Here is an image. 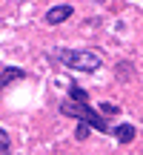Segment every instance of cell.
Returning a JSON list of instances; mask_svg holds the SVG:
<instances>
[{
	"mask_svg": "<svg viewBox=\"0 0 143 155\" xmlns=\"http://www.w3.org/2000/svg\"><path fill=\"white\" fill-rule=\"evenodd\" d=\"M72 98H75V101H80V104H83V101H86V92H83L80 86H72Z\"/></svg>",
	"mask_w": 143,
	"mask_h": 155,
	"instance_id": "obj_7",
	"label": "cell"
},
{
	"mask_svg": "<svg viewBox=\"0 0 143 155\" xmlns=\"http://www.w3.org/2000/svg\"><path fill=\"white\" fill-rule=\"evenodd\" d=\"M100 109H103L106 115H115V112H117V106H115V104H100Z\"/></svg>",
	"mask_w": 143,
	"mask_h": 155,
	"instance_id": "obj_8",
	"label": "cell"
},
{
	"mask_svg": "<svg viewBox=\"0 0 143 155\" xmlns=\"http://www.w3.org/2000/svg\"><path fill=\"white\" fill-rule=\"evenodd\" d=\"M60 112L77 118V121H83L86 127H94L97 132H106V129H109V124H106L103 118L97 115V109H92L89 104H60Z\"/></svg>",
	"mask_w": 143,
	"mask_h": 155,
	"instance_id": "obj_2",
	"label": "cell"
},
{
	"mask_svg": "<svg viewBox=\"0 0 143 155\" xmlns=\"http://www.w3.org/2000/svg\"><path fill=\"white\" fill-rule=\"evenodd\" d=\"M0 155H9V135L0 129Z\"/></svg>",
	"mask_w": 143,
	"mask_h": 155,
	"instance_id": "obj_6",
	"label": "cell"
},
{
	"mask_svg": "<svg viewBox=\"0 0 143 155\" xmlns=\"http://www.w3.org/2000/svg\"><path fill=\"white\" fill-rule=\"evenodd\" d=\"M52 55L69 69H77V72H97L103 66L97 52H89V49H55Z\"/></svg>",
	"mask_w": 143,
	"mask_h": 155,
	"instance_id": "obj_1",
	"label": "cell"
},
{
	"mask_svg": "<svg viewBox=\"0 0 143 155\" xmlns=\"http://www.w3.org/2000/svg\"><path fill=\"white\" fill-rule=\"evenodd\" d=\"M115 138L120 141V144H132V141H135V127H132V124H120V127H115Z\"/></svg>",
	"mask_w": 143,
	"mask_h": 155,
	"instance_id": "obj_4",
	"label": "cell"
},
{
	"mask_svg": "<svg viewBox=\"0 0 143 155\" xmlns=\"http://www.w3.org/2000/svg\"><path fill=\"white\" fill-rule=\"evenodd\" d=\"M72 12H75V6H69V3H57V6H52V9L46 12V20H49L52 26H57V23L69 20Z\"/></svg>",
	"mask_w": 143,
	"mask_h": 155,
	"instance_id": "obj_3",
	"label": "cell"
},
{
	"mask_svg": "<svg viewBox=\"0 0 143 155\" xmlns=\"http://www.w3.org/2000/svg\"><path fill=\"white\" fill-rule=\"evenodd\" d=\"M23 78H26L23 69H3V72H0V89H3L6 83H11V81H23Z\"/></svg>",
	"mask_w": 143,
	"mask_h": 155,
	"instance_id": "obj_5",
	"label": "cell"
}]
</instances>
